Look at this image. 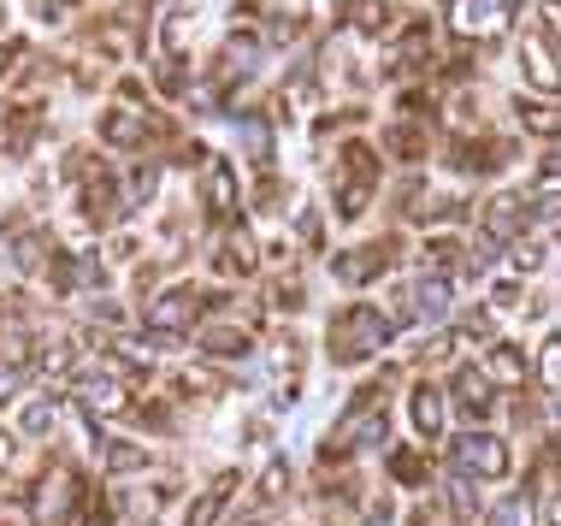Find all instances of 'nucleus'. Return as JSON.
Here are the masks:
<instances>
[{
	"mask_svg": "<svg viewBox=\"0 0 561 526\" xmlns=\"http://www.w3.org/2000/svg\"><path fill=\"white\" fill-rule=\"evenodd\" d=\"M390 473H397V485H408V491L426 485V461H420L414 449H390Z\"/></svg>",
	"mask_w": 561,
	"mask_h": 526,
	"instance_id": "obj_23",
	"label": "nucleus"
},
{
	"mask_svg": "<svg viewBox=\"0 0 561 526\" xmlns=\"http://www.w3.org/2000/svg\"><path fill=\"white\" fill-rule=\"evenodd\" d=\"M514 12H520V0H455L449 30L467 36V42H496L514 24Z\"/></svg>",
	"mask_w": 561,
	"mask_h": 526,
	"instance_id": "obj_3",
	"label": "nucleus"
},
{
	"mask_svg": "<svg viewBox=\"0 0 561 526\" xmlns=\"http://www.w3.org/2000/svg\"><path fill=\"white\" fill-rule=\"evenodd\" d=\"M272 367H278L284 397H296V385H301V338H278V343H272Z\"/></svg>",
	"mask_w": 561,
	"mask_h": 526,
	"instance_id": "obj_16",
	"label": "nucleus"
},
{
	"mask_svg": "<svg viewBox=\"0 0 561 526\" xmlns=\"http://www.w3.org/2000/svg\"><path fill=\"white\" fill-rule=\"evenodd\" d=\"M397 332V320H385L373 302H348L337 320H331V361L337 367H355V361H367V355H378L385 350V338Z\"/></svg>",
	"mask_w": 561,
	"mask_h": 526,
	"instance_id": "obj_1",
	"label": "nucleus"
},
{
	"mask_svg": "<svg viewBox=\"0 0 561 526\" xmlns=\"http://www.w3.org/2000/svg\"><path fill=\"white\" fill-rule=\"evenodd\" d=\"M484 526H538V503H533V491H514V498H503L484 515Z\"/></svg>",
	"mask_w": 561,
	"mask_h": 526,
	"instance_id": "obj_15",
	"label": "nucleus"
},
{
	"mask_svg": "<svg viewBox=\"0 0 561 526\" xmlns=\"http://www.w3.org/2000/svg\"><path fill=\"white\" fill-rule=\"evenodd\" d=\"M367 526H390V508H385V503H378V508H373V515H367Z\"/></svg>",
	"mask_w": 561,
	"mask_h": 526,
	"instance_id": "obj_32",
	"label": "nucleus"
},
{
	"mask_svg": "<svg viewBox=\"0 0 561 526\" xmlns=\"http://www.w3.org/2000/svg\"><path fill=\"white\" fill-rule=\"evenodd\" d=\"M231 498H237V473H219L214 485H207V498L190 503V526H219V515H225Z\"/></svg>",
	"mask_w": 561,
	"mask_h": 526,
	"instance_id": "obj_14",
	"label": "nucleus"
},
{
	"mask_svg": "<svg viewBox=\"0 0 561 526\" xmlns=\"http://www.w3.org/2000/svg\"><path fill=\"white\" fill-rule=\"evenodd\" d=\"M444 313H449V278H414V284L397 296V320L437 325Z\"/></svg>",
	"mask_w": 561,
	"mask_h": 526,
	"instance_id": "obj_7",
	"label": "nucleus"
},
{
	"mask_svg": "<svg viewBox=\"0 0 561 526\" xmlns=\"http://www.w3.org/2000/svg\"><path fill=\"white\" fill-rule=\"evenodd\" d=\"M444 420H449V409H444V390H437V379L414 385V432H420V438H437V432H444Z\"/></svg>",
	"mask_w": 561,
	"mask_h": 526,
	"instance_id": "obj_12",
	"label": "nucleus"
},
{
	"mask_svg": "<svg viewBox=\"0 0 561 526\" xmlns=\"http://www.w3.org/2000/svg\"><path fill=\"white\" fill-rule=\"evenodd\" d=\"M12 468V432H0V473Z\"/></svg>",
	"mask_w": 561,
	"mask_h": 526,
	"instance_id": "obj_31",
	"label": "nucleus"
},
{
	"mask_svg": "<svg viewBox=\"0 0 561 526\" xmlns=\"http://www.w3.org/2000/svg\"><path fill=\"white\" fill-rule=\"evenodd\" d=\"M550 48H556V30H543L538 42H526V71L538 78V89H543V95L556 89V59H550Z\"/></svg>",
	"mask_w": 561,
	"mask_h": 526,
	"instance_id": "obj_17",
	"label": "nucleus"
},
{
	"mask_svg": "<svg viewBox=\"0 0 561 526\" xmlns=\"http://www.w3.org/2000/svg\"><path fill=\"white\" fill-rule=\"evenodd\" d=\"M101 468H107V473H136V468H148V449L107 438V444H101Z\"/></svg>",
	"mask_w": 561,
	"mask_h": 526,
	"instance_id": "obj_20",
	"label": "nucleus"
},
{
	"mask_svg": "<svg viewBox=\"0 0 561 526\" xmlns=\"http://www.w3.org/2000/svg\"><path fill=\"white\" fill-rule=\"evenodd\" d=\"M7 24H12V12H7V7H0V30H7Z\"/></svg>",
	"mask_w": 561,
	"mask_h": 526,
	"instance_id": "obj_33",
	"label": "nucleus"
},
{
	"mask_svg": "<svg viewBox=\"0 0 561 526\" xmlns=\"http://www.w3.org/2000/svg\"><path fill=\"white\" fill-rule=\"evenodd\" d=\"M514 266H520V273H533V266H543V249L533 243V237H514Z\"/></svg>",
	"mask_w": 561,
	"mask_h": 526,
	"instance_id": "obj_26",
	"label": "nucleus"
},
{
	"mask_svg": "<svg viewBox=\"0 0 561 526\" xmlns=\"http://www.w3.org/2000/svg\"><path fill=\"white\" fill-rule=\"evenodd\" d=\"M249 266H254V243H249V237H242V231H231V237H225V249H219V273H249Z\"/></svg>",
	"mask_w": 561,
	"mask_h": 526,
	"instance_id": "obj_22",
	"label": "nucleus"
},
{
	"mask_svg": "<svg viewBox=\"0 0 561 526\" xmlns=\"http://www.w3.org/2000/svg\"><path fill=\"white\" fill-rule=\"evenodd\" d=\"M78 498H83L78 473H48L36 491H30V515H36V526H59V521L78 515Z\"/></svg>",
	"mask_w": 561,
	"mask_h": 526,
	"instance_id": "obj_6",
	"label": "nucleus"
},
{
	"mask_svg": "<svg viewBox=\"0 0 561 526\" xmlns=\"http://www.w3.org/2000/svg\"><path fill=\"white\" fill-rule=\"evenodd\" d=\"M373 184H378V160L367 142H348L343 148V172H337V214L343 219H360L373 202Z\"/></svg>",
	"mask_w": 561,
	"mask_h": 526,
	"instance_id": "obj_2",
	"label": "nucleus"
},
{
	"mask_svg": "<svg viewBox=\"0 0 561 526\" xmlns=\"http://www.w3.org/2000/svg\"><path fill=\"white\" fill-rule=\"evenodd\" d=\"M426 261H455V237H432V243H426Z\"/></svg>",
	"mask_w": 561,
	"mask_h": 526,
	"instance_id": "obj_30",
	"label": "nucleus"
},
{
	"mask_svg": "<svg viewBox=\"0 0 561 526\" xmlns=\"http://www.w3.org/2000/svg\"><path fill=\"white\" fill-rule=\"evenodd\" d=\"M508 473V444L496 432H461L455 438V479H503Z\"/></svg>",
	"mask_w": 561,
	"mask_h": 526,
	"instance_id": "obj_5",
	"label": "nucleus"
},
{
	"mask_svg": "<svg viewBox=\"0 0 561 526\" xmlns=\"http://www.w3.org/2000/svg\"><path fill=\"white\" fill-rule=\"evenodd\" d=\"M249 332H237V325H214V332H202V350L207 355H249Z\"/></svg>",
	"mask_w": 561,
	"mask_h": 526,
	"instance_id": "obj_21",
	"label": "nucleus"
},
{
	"mask_svg": "<svg viewBox=\"0 0 561 526\" xmlns=\"http://www.w3.org/2000/svg\"><path fill=\"white\" fill-rule=\"evenodd\" d=\"M202 308H207V296L195 290V284H172V290H160L154 302H148V332H160V338H184L195 320H202Z\"/></svg>",
	"mask_w": 561,
	"mask_h": 526,
	"instance_id": "obj_4",
	"label": "nucleus"
},
{
	"mask_svg": "<svg viewBox=\"0 0 561 526\" xmlns=\"http://www.w3.org/2000/svg\"><path fill=\"white\" fill-rule=\"evenodd\" d=\"M202 195H207V219L214 225H231L237 219V172L225 167V160H214V167H207V184H202Z\"/></svg>",
	"mask_w": 561,
	"mask_h": 526,
	"instance_id": "obj_11",
	"label": "nucleus"
},
{
	"mask_svg": "<svg viewBox=\"0 0 561 526\" xmlns=\"http://www.w3.org/2000/svg\"><path fill=\"white\" fill-rule=\"evenodd\" d=\"M449 397H455V409H461V414L479 426V420L491 414L496 390H491V379H484V367H455V379H449Z\"/></svg>",
	"mask_w": 561,
	"mask_h": 526,
	"instance_id": "obj_10",
	"label": "nucleus"
},
{
	"mask_svg": "<svg viewBox=\"0 0 561 526\" xmlns=\"http://www.w3.org/2000/svg\"><path fill=\"white\" fill-rule=\"evenodd\" d=\"M520 219H526L520 195H496L491 214H484V225H491V243H496V237H514V231H520Z\"/></svg>",
	"mask_w": 561,
	"mask_h": 526,
	"instance_id": "obj_18",
	"label": "nucleus"
},
{
	"mask_svg": "<svg viewBox=\"0 0 561 526\" xmlns=\"http://www.w3.org/2000/svg\"><path fill=\"white\" fill-rule=\"evenodd\" d=\"M24 373H30V367H24V361H0V402H7V397H12V390H19V385H24Z\"/></svg>",
	"mask_w": 561,
	"mask_h": 526,
	"instance_id": "obj_27",
	"label": "nucleus"
},
{
	"mask_svg": "<svg viewBox=\"0 0 561 526\" xmlns=\"http://www.w3.org/2000/svg\"><path fill=\"white\" fill-rule=\"evenodd\" d=\"M78 397L89 402V409H107V414L130 409V390H125V373H118V367H89L78 379Z\"/></svg>",
	"mask_w": 561,
	"mask_h": 526,
	"instance_id": "obj_9",
	"label": "nucleus"
},
{
	"mask_svg": "<svg viewBox=\"0 0 561 526\" xmlns=\"http://www.w3.org/2000/svg\"><path fill=\"white\" fill-rule=\"evenodd\" d=\"M101 137L118 142V148H148V137H154V125L148 118H136V113H101Z\"/></svg>",
	"mask_w": 561,
	"mask_h": 526,
	"instance_id": "obj_13",
	"label": "nucleus"
},
{
	"mask_svg": "<svg viewBox=\"0 0 561 526\" xmlns=\"http://www.w3.org/2000/svg\"><path fill=\"white\" fill-rule=\"evenodd\" d=\"M538 390H543V397H556V390H561V343L556 338L543 343V355H538Z\"/></svg>",
	"mask_w": 561,
	"mask_h": 526,
	"instance_id": "obj_24",
	"label": "nucleus"
},
{
	"mask_svg": "<svg viewBox=\"0 0 561 526\" xmlns=\"http://www.w3.org/2000/svg\"><path fill=\"white\" fill-rule=\"evenodd\" d=\"M520 373H526V355L514 350V343H496L491 350V361H484V379H508V385H520Z\"/></svg>",
	"mask_w": 561,
	"mask_h": 526,
	"instance_id": "obj_19",
	"label": "nucleus"
},
{
	"mask_svg": "<svg viewBox=\"0 0 561 526\" xmlns=\"http://www.w3.org/2000/svg\"><path fill=\"white\" fill-rule=\"evenodd\" d=\"M54 426V402H36V409L24 414V432H48Z\"/></svg>",
	"mask_w": 561,
	"mask_h": 526,
	"instance_id": "obj_29",
	"label": "nucleus"
},
{
	"mask_svg": "<svg viewBox=\"0 0 561 526\" xmlns=\"http://www.w3.org/2000/svg\"><path fill=\"white\" fill-rule=\"evenodd\" d=\"M397 261V249L390 243H360V249H343L337 261H331V278L343 284V290H360L373 273H385V266Z\"/></svg>",
	"mask_w": 561,
	"mask_h": 526,
	"instance_id": "obj_8",
	"label": "nucleus"
},
{
	"mask_svg": "<svg viewBox=\"0 0 561 526\" xmlns=\"http://www.w3.org/2000/svg\"><path fill=\"white\" fill-rule=\"evenodd\" d=\"M355 24L378 30V24H385V0H355Z\"/></svg>",
	"mask_w": 561,
	"mask_h": 526,
	"instance_id": "obj_28",
	"label": "nucleus"
},
{
	"mask_svg": "<svg viewBox=\"0 0 561 526\" xmlns=\"http://www.w3.org/2000/svg\"><path fill=\"white\" fill-rule=\"evenodd\" d=\"M284 491H290V461L278 456V461H266V473H261V498H266V503H278Z\"/></svg>",
	"mask_w": 561,
	"mask_h": 526,
	"instance_id": "obj_25",
	"label": "nucleus"
}]
</instances>
